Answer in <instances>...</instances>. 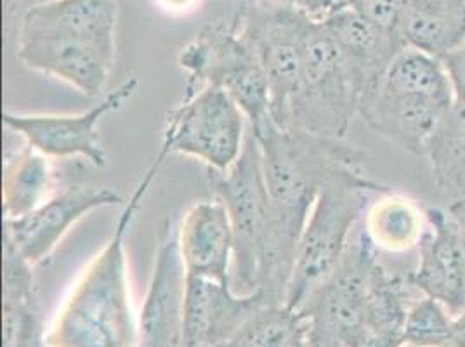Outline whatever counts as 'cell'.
Masks as SVG:
<instances>
[{
  "label": "cell",
  "instance_id": "cell-1",
  "mask_svg": "<svg viewBox=\"0 0 465 347\" xmlns=\"http://www.w3.org/2000/svg\"><path fill=\"white\" fill-rule=\"evenodd\" d=\"M415 292L408 274L392 273L379 261L360 226L341 263L297 311L306 322L310 347H403Z\"/></svg>",
  "mask_w": 465,
  "mask_h": 347
},
{
  "label": "cell",
  "instance_id": "cell-2",
  "mask_svg": "<svg viewBox=\"0 0 465 347\" xmlns=\"http://www.w3.org/2000/svg\"><path fill=\"white\" fill-rule=\"evenodd\" d=\"M270 194V238L259 295L264 304H285L299 238L304 232L330 165L354 148L301 129H282L272 118L253 129Z\"/></svg>",
  "mask_w": 465,
  "mask_h": 347
},
{
  "label": "cell",
  "instance_id": "cell-3",
  "mask_svg": "<svg viewBox=\"0 0 465 347\" xmlns=\"http://www.w3.org/2000/svg\"><path fill=\"white\" fill-rule=\"evenodd\" d=\"M165 158L158 152L125 202L110 240L66 295L47 330L49 347H137L139 322L133 308L125 238Z\"/></svg>",
  "mask_w": 465,
  "mask_h": 347
},
{
  "label": "cell",
  "instance_id": "cell-4",
  "mask_svg": "<svg viewBox=\"0 0 465 347\" xmlns=\"http://www.w3.org/2000/svg\"><path fill=\"white\" fill-rule=\"evenodd\" d=\"M451 106L453 89L443 59L405 47L379 84L361 97L358 115L401 150L426 154Z\"/></svg>",
  "mask_w": 465,
  "mask_h": 347
},
{
  "label": "cell",
  "instance_id": "cell-5",
  "mask_svg": "<svg viewBox=\"0 0 465 347\" xmlns=\"http://www.w3.org/2000/svg\"><path fill=\"white\" fill-rule=\"evenodd\" d=\"M361 160L363 156L354 148L330 165L297 243L285 295L289 308H299L341 263L356 224L369 209L371 194L389 192L370 179Z\"/></svg>",
  "mask_w": 465,
  "mask_h": 347
},
{
  "label": "cell",
  "instance_id": "cell-6",
  "mask_svg": "<svg viewBox=\"0 0 465 347\" xmlns=\"http://www.w3.org/2000/svg\"><path fill=\"white\" fill-rule=\"evenodd\" d=\"M213 190L232 221V290L240 295H253L261 289L272 217L262 156L252 127H249L243 152L232 169L217 174Z\"/></svg>",
  "mask_w": 465,
  "mask_h": 347
},
{
  "label": "cell",
  "instance_id": "cell-7",
  "mask_svg": "<svg viewBox=\"0 0 465 347\" xmlns=\"http://www.w3.org/2000/svg\"><path fill=\"white\" fill-rule=\"evenodd\" d=\"M311 16L285 0H245L234 26L259 61L270 91V115L289 127L293 97L304 74V39Z\"/></svg>",
  "mask_w": 465,
  "mask_h": 347
},
{
  "label": "cell",
  "instance_id": "cell-8",
  "mask_svg": "<svg viewBox=\"0 0 465 347\" xmlns=\"http://www.w3.org/2000/svg\"><path fill=\"white\" fill-rule=\"evenodd\" d=\"M358 106L360 97L337 44L323 21L311 18L304 39V74L292 101L289 127L344 139Z\"/></svg>",
  "mask_w": 465,
  "mask_h": 347
},
{
  "label": "cell",
  "instance_id": "cell-9",
  "mask_svg": "<svg viewBox=\"0 0 465 347\" xmlns=\"http://www.w3.org/2000/svg\"><path fill=\"white\" fill-rule=\"evenodd\" d=\"M177 63L190 75L188 85H213L226 91L253 129L272 118L264 72L234 23L203 26L181 47Z\"/></svg>",
  "mask_w": 465,
  "mask_h": 347
},
{
  "label": "cell",
  "instance_id": "cell-10",
  "mask_svg": "<svg viewBox=\"0 0 465 347\" xmlns=\"http://www.w3.org/2000/svg\"><path fill=\"white\" fill-rule=\"evenodd\" d=\"M249 127V118L226 91L203 85L167 116L160 152L192 156L226 173L243 152Z\"/></svg>",
  "mask_w": 465,
  "mask_h": 347
},
{
  "label": "cell",
  "instance_id": "cell-11",
  "mask_svg": "<svg viewBox=\"0 0 465 347\" xmlns=\"http://www.w3.org/2000/svg\"><path fill=\"white\" fill-rule=\"evenodd\" d=\"M137 87L139 78H127L80 114H16L5 110L2 122L11 134L53 160L84 158L96 167H104L106 152L97 127L104 116L115 114L134 96Z\"/></svg>",
  "mask_w": 465,
  "mask_h": 347
},
{
  "label": "cell",
  "instance_id": "cell-12",
  "mask_svg": "<svg viewBox=\"0 0 465 347\" xmlns=\"http://www.w3.org/2000/svg\"><path fill=\"white\" fill-rule=\"evenodd\" d=\"M16 44V56L23 66L56 78L82 96H101L115 66L116 42L58 34H18Z\"/></svg>",
  "mask_w": 465,
  "mask_h": 347
},
{
  "label": "cell",
  "instance_id": "cell-13",
  "mask_svg": "<svg viewBox=\"0 0 465 347\" xmlns=\"http://www.w3.org/2000/svg\"><path fill=\"white\" fill-rule=\"evenodd\" d=\"M125 198L110 188L74 186L59 190L37 211L21 219H4V242L30 264L37 266L61 243L80 219L99 209L125 205Z\"/></svg>",
  "mask_w": 465,
  "mask_h": 347
},
{
  "label": "cell",
  "instance_id": "cell-14",
  "mask_svg": "<svg viewBox=\"0 0 465 347\" xmlns=\"http://www.w3.org/2000/svg\"><path fill=\"white\" fill-rule=\"evenodd\" d=\"M186 270L177 245V228L165 219L158 232V249L139 316L137 347H186L184 337Z\"/></svg>",
  "mask_w": 465,
  "mask_h": 347
},
{
  "label": "cell",
  "instance_id": "cell-15",
  "mask_svg": "<svg viewBox=\"0 0 465 347\" xmlns=\"http://www.w3.org/2000/svg\"><path fill=\"white\" fill-rule=\"evenodd\" d=\"M408 278L419 293L443 304L451 316L464 311L465 228L448 211L427 209L419 266Z\"/></svg>",
  "mask_w": 465,
  "mask_h": 347
},
{
  "label": "cell",
  "instance_id": "cell-16",
  "mask_svg": "<svg viewBox=\"0 0 465 347\" xmlns=\"http://www.w3.org/2000/svg\"><path fill=\"white\" fill-rule=\"evenodd\" d=\"M322 21L337 44L360 101L408 47L401 34L379 26L344 4H337Z\"/></svg>",
  "mask_w": 465,
  "mask_h": 347
},
{
  "label": "cell",
  "instance_id": "cell-17",
  "mask_svg": "<svg viewBox=\"0 0 465 347\" xmlns=\"http://www.w3.org/2000/svg\"><path fill=\"white\" fill-rule=\"evenodd\" d=\"M261 306H264V301L259 293L240 295L232 283L186 273V346H224Z\"/></svg>",
  "mask_w": 465,
  "mask_h": 347
},
{
  "label": "cell",
  "instance_id": "cell-18",
  "mask_svg": "<svg viewBox=\"0 0 465 347\" xmlns=\"http://www.w3.org/2000/svg\"><path fill=\"white\" fill-rule=\"evenodd\" d=\"M177 245L188 274L232 283V221L221 198L196 202L177 228Z\"/></svg>",
  "mask_w": 465,
  "mask_h": 347
},
{
  "label": "cell",
  "instance_id": "cell-19",
  "mask_svg": "<svg viewBox=\"0 0 465 347\" xmlns=\"http://www.w3.org/2000/svg\"><path fill=\"white\" fill-rule=\"evenodd\" d=\"M2 251V347H49L34 266L7 242Z\"/></svg>",
  "mask_w": 465,
  "mask_h": 347
},
{
  "label": "cell",
  "instance_id": "cell-20",
  "mask_svg": "<svg viewBox=\"0 0 465 347\" xmlns=\"http://www.w3.org/2000/svg\"><path fill=\"white\" fill-rule=\"evenodd\" d=\"M118 0H44L28 7L18 34H58L116 42Z\"/></svg>",
  "mask_w": 465,
  "mask_h": 347
},
{
  "label": "cell",
  "instance_id": "cell-21",
  "mask_svg": "<svg viewBox=\"0 0 465 347\" xmlns=\"http://www.w3.org/2000/svg\"><path fill=\"white\" fill-rule=\"evenodd\" d=\"M54 160L23 143L20 150L4 156L2 209L4 219H21L58 193Z\"/></svg>",
  "mask_w": 465,
  "mask_h": 347
},
{
  "label": "cell",
  "instance_id": "cell-22",
  "mask_svg": "<svg viewBox=\"0 0 465 347\" xmlns=\"http://www.w3.org/2000/svg\"><path fill=\"white\" fill-rule=\"evenodd\" d=\"M401 35L408 47L445 58L465 40V0H407Z\"/></svg>",
  "mask_w": 465,
  "mask_h": 347
},
{
  "label": "cell",
  "instance_id": "cell-23",
  "mask_svg": "<svg viewBox=\"0 0 465 347\" xmlns=\"http://www.w3.org/2000/svg\"><path fill=\"white\" fill-rule=\"evenodd\" d=\"M361 226L377 251L405 252L419 245L426 230V213L405 196L382 194L369 205Z\"/></svg>",
  "mask_w": 465,
  "mask_h": 347
},
{
  "label": "cell",
  "instance_id": "cell-24",
  "mask_svg": "<svg viewBox=\"0 0 465 347\" xmlns=\"http://www.w3.org/2000/svg\"><path fill=\"white\" fill-rule=\"evenodd\" d=\"M223 347H310L308 327L297 309L264 304Z\"/></svg>",
  "mask_w": 465,
  "mask_h": 347
},
{
  "label": "cell",
  "instance_id": "cell-25",
  "mask_svg": "<svg viewBox=\"0 0 465 347\" xmlns=\"http://www.w3.org/2000/svg\"><path fill=\"white\" fill-rule=\"evenodd\" d=\"M434 181L455 200H465V110L453 104L426 154Z\"/></svg>",
  "mask_w": 465,
  "mask_h": 347
},
{
  "label": "cell",
  "instance_id": "cell-26",
  "mask_svg": "<svg viewBox=\"0 0 465 347\" xmlns=\"http://www.w3.org/2000/svg\"><path fill=\"white\" fill-rule=\"evenodd\" d=\"M453 316L430 297H417L408 309L405 346L446 347L451 335Z\"/></svg>",
  "mask_w": 465,
  "mask_h": 347
},
{
  "label": "cell",
  "instance_id": "cell-27",
  "mask_svg": "<svg viewBox=\"0 0 465 347\" xmlns=\"http://www.w3.org/2000/svg\"><path fill=\"white\" fill-rule=\"evenodd\" d=\"M339 4L352 7L386 30L401 34L400 26L407 0H339Z\"/></svg>",
  "mask_w": 465,
  "mask_h": 347
},
{
  "label": "cell",
  "instance_id": "cell-28",
  "mask_svg": "<svg viewBox=\"0 0 465 347\" xmlns=\"http://www.w3.org/2000/svg\"><path fill=\"white\" fill-rule=\"evenodd\" d=\"M443 59L453 89V104L465 110V40Z\"/></svg>",
  "mask_w": 465,
  "mask_h": 347
},
{
  "label": "cell",
  "instance_id": "cell-29",
  "mask_svg": "<svg viewBox=\"0 0 465 347\" xmlns=\"http://www.w3.org/2000/svg\"><path fill=\"white\" fill-rule=\"evenodd\" d=\"M285 2L316 20H323L330 11L339 4V0H285Z\"/></svg>",
  "mask_w": 465,
  "mask_h": 347
},
{
  "label": "cell",
  "instance_id": "cell-30",
  "mask_svg": "<svg viewBox=\"0 0 465 347\" xmlns=\"http://www.w3.org/2000/svg\"><path fill=\"white\" fill-rule=\"evenodd\" d=\"M202 0H155L156 5L174 16H183V15H190L194 9L200 5Z\"/></svg>",
  "mask_w": 465,
  "mask_h": 347
},
{
  "label": "cell",
  "instance_id": "cell-31",
  "mask_svg": "<svg viewBox=\"0 0 465 347\" xmlns=\"http://www.w3.org/2000/svg\"><path fill=\"white\" fill-rule=\"evenodd\" d=\"M25 0H4V34L5 39H9L11 30L16 23V16L20 15Z\"/></svg>",
  "mask_w": 465,
  "mask_h": 347
},
{
  "label": "cell",
  "instance_id": "cell-32",
  "mask_svg": "<svg viewBox=\"0 0 465 347\" xmlns=\"http://www.w3.org/2000/svg\"><path fill=\"white\" fill-rule=\"evenodd\" d=\"M446 347H465V309L453 316V325H451V335Z\"/></svg>",
  "mask_w": 465,
  "mask_h": 347
},
{
  "label": "cell",
  "instance_id": "cell-33",
  "mask_svg": "<svg viewBox=\"0 0 465 347\" xmlns=\"http://www.w3.org/2000/svg\"><path fill=\"white\" fill-rule=\"evenodd\" d=\"M448 213H451L465 228V200H453L448 207Z\"/></svg>",
  "mask_w": 465,
  "mask_h": 347
},
{
  "label": "cell",
  "instance_id": "cell-34",
  "mask_svg": "<svg viewBox=\"0 0 465 347\" xmlns=\"http://www.w3.org/2000/svg\"><path fill=\"white\" fill-rule=\"evenodd\" d=\"M186 347H207V346H186Z\"/></svg>",
  "mask_w": 465,
  "mask_h": 347
}]
</instances>
